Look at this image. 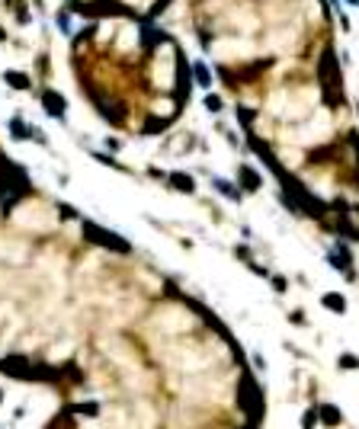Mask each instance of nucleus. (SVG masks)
Listing matches in <instances>:
<instances>
[{
    "instance_id": "1",
    "label": "nucleus",
    "mask_w": 359,
    "mask_h": 429,
    "mask_svg": "<svg viewBox=\"0 0 359 429\" xmlns=\"http://www.w3.org/2000/svg\"><path fill=\"white\" fill-rule=\"evenodd\" d=\"M154 410L141 404L138 407V413H125V410H112V413H106L103 419H96V423L84 426V429H151L154 426Z\"/></svg>"
}]
</instances>
